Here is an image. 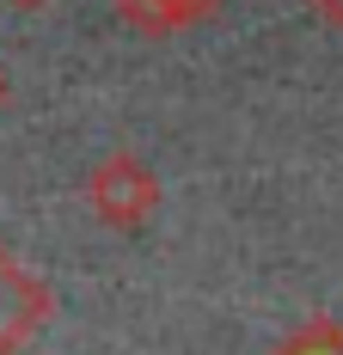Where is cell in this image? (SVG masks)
Masks as SVG:
<instances>
[{"instance_id":"cell-1","label":"cell","mask_w":343,"mask_h":355,"mask_svg":"<svg viewBox=\"0 0 343 355\" xmlns=\"http://www.w3.org/2000/svg\"><path fill=\"white\" fill-rule=\"evenodd\" d=\"M86 202H92L99 220L135 233V227H147V214L160 209V178H153V166H141L135 153H110L86 178Z\"/></svg>"},{"instance_id":"cell-2","label":"cell","mask_w":343,"mask_h":355,"mask_svg":"<svg viewBox=\"0 0 343 355\" xmlns=\"http://www.w3.org/2000/svg\"><path fill=\"white\" fill-rule=\"evenodd\" d=\"M49 313V294L0 251V355H12L25 337L37 331V319Z\"/></svg>"},{"instance_id":"cell-3","label":"cell","mask_w":343,"mask_h":355,"mask_svg":"<svg viewBox=\"0 0 343 355\" xmlns=\"http://www.w3.org/2000/svg\"><path fill=\"white\" fill-rule=\"evenodd\" d=\"M221 0H117V12L147 37H166V31H184V25H203Z\"/></svg>"},{"instance_id":"cell-4","label":"cell","mask_w":343,"mask_h":355,"mask_svg":"<svg viewBox=\"0 0 343 355\" xmlns=\"http://www.w3.org/2000/svg\"><path fill=\"white\" fill-rule=\"evenodd\" d=\"M312 12H319L331 31H343V0H312Z\"/></svg>"},{"instance_id":"cell-5","label":"cell","mask_w":343,"mask_h":355,"mask_svg":"<svg viewBox=\"0 0 343 355\" xmlns=\"http://www.w3.org/2000/svg\"><path fill=\"white\" fill-rule=\"evenodd\" d=\"M12 6H43V0H12Z\"/></svg>"},{"instance_id":"cell-6","label":"cell","mask_w":343,"mask_h":355,"mask_svg":"<svg viewBox=\"0 0 343 355\" xmlns=\"http://www.w3.org/2000/svg\"><path fill=\"white\" fill-rule=\"evenodd\" d=\"M0 98H6V73H0Z\"/></svg>"}]
</instances>
